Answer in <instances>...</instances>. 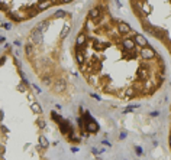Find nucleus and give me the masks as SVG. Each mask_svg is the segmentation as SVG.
Masks as SVG:
<instances>
[{
    "label": "nucleus",
    "mask_w": 171,
    "mask_h": 160,
    "mask_svg": "<svg viewBox=\"0 0 171 160\" xmlns=\"http://www.w3.org/2000/svg\"><path fill=\"white\" fill-rule=\"evenodd\" d=\"M17 89H19V93H26V91H28V84L20 82V84L17 85Z\"/></svg>",
    "instance_id": "obj_21"
},
{
    "label": "nucleus",
    "mask_w": 171,
    "mask_h": 160,
    "mask_svg": "<svg viewBox=\"0 0 171 160\" xmlns=\"http://www.w3.org/2000/svg\"><path fill=\"white\" fill-rule=\"evenodd\" d=\"M3 26H5V28H6V29H10V23H5V25H3Z\"/></svg>",
    "instance_id": "obj_39"
},
{
    "label": "nucleus",
    "mask_w": 171,
    "mask_h": 160,
    "mask_svg": "<svg viewBox=\"0 0 171 160\" xmlns=\"http://www.w3.org/2000/svg\"><path fill=\"white\" fill-rule=\"evenodd\" d=\"M20 45H22V43H20V42H19V40H16V42H15V46H17V48H19V46H20Z\"/></svg>",
    "instance_id": "obj_38"
},
{
    "label": "nucleus",
    "mask_w": 171,
    "mask_h": 160,
    "mask_svg": "<svg viewBox=\"0 0 171 160\" xmlns=\"http://www.w3.org/2000/svg\"><path fill=\"white\" fill-rule=\"evenodd\" d=\"M31 110H32L35 114H42V108H41V105H39L38 102H32V104H31Z\"/></svg>",
    "instance_id": "obj_16"
},
{
    "label": "nucleus",
    "mask_w": 171,
    "mask_h": 160,
    "mask_svg": "<svg viewBox=\"0 0 171 160\" xmlns=\"http://www.w3.org/2000/svg\"><path fill=\"white\" fill-rule=\"evenodd\" d=\"M70 140H71V141H74V143H78V141H80L81 139H80V137H78V136H74V137H71V139H70Z\"/></svg>",
    "instance_id": "obj_29"
},
{
    "label": "nucleus",
    "mask_w": 171,
    "mask_h": 160,
    "mask_svg": "<svg viewBox=\"0 0 171 160\" xmlns=\"http://www.w3.org/2000/svg\"><path fill=\"white\" fill-rule=\"evenodd\" d=\"M99 17H100V9L99 7H92L89 10V20L94 22V20H99Z\"/></svg>",
    "instance_id": "obj_9"
},
{
    "label": "nucleus",
    "mask_w": 171,
    "mask_h": 160,
    "mask_svg": "<svg viewBox=\"0 0 171 160\" xmlns=\"http://www.w3.org/2000/svg\"><path fill=\"white\" fill-rule=\"evenodd\" d=\"M5 62H6V56H5V55H3V56H0V66H2Z\"/></svg>",
    "instance_id": "obj_35"
},
{
    "label": "nucleus",
    "mask_w": 171,
    "mask_h": 160,
    "mask_svg": "<svg viewBox=\"0 0 171 160\" xmlns=\"http://www.w3.org/2000/svg\"><path fill=\"white\" fill-rule=\"evenodd\" d=\"M119 139H120V140H125V139H126V131H120Z\"/></svg>",
    "instance_id": "obj_32"
},
{
    "label": "nucleus",
    "mask_w": 171,
    "mask_h": 160,
    "mask_svg": "<svg viewBox=\"0 0 171 160\" xmlns=\"http://www.w3.org/2000/svg\"><path fill=\"white\" fill-rule=\"evenodd\" d=\"M3 9V2H0V10Z\"/></svg>",
    "instance_id": "obj_41"
},
{
    "label": "nucleus",
    "mask_w": 171,
    "mask_h": 160,
    "mask_svg": "<svg viewBox=\"0 0 171 160\" xmlns=\"http://www.w3.org/2000/svg\"><path fill=\"white\" fill-rule=\"evenodd\" d=\"M90 97H92V98H94L96 101H102L100 95H97V94H94V93H92V94H90Z\"/></svg>",
    "instance_id": "obj_28"
},
{
    "label": "nucleus",
    "mask_w": 171,
    "mask_h": 160,
    "mask_svg": "<svg viewBox=\"0 0 171 160\" xmlns=\"http://www.w3.org/2000/svg\"><path fill=\"white\" fill-rule=\"evenodd\" d=\"M70 25L67 23V25H64V28H62V30H61V38H65L67 35H68V32H70Z\"/></svg>",
    "instance_id": "obj_19"
},
{
    "label": "nucleus",
    "mask_w": 171,
    "mask_h": 160,
    "mask_svg": "<svg viewBox=\"0 0 171 160\" xmlns=\"http://www.w3.org/2000/svg\"><path fill=\"white\" fill-rule=\"evenodd\" d=\"M103 144H104V146H108V147H110V143H109L108 140H103Z\"/></svg>",
    "instance_id": "obj_37"
},
{
    "label": "nucleus",
    "mask_w": 171,
    "mask_h": 160,
    "mask_svg": "<svg viewBox=\"0 0 171 160\" xmlns=\"http://www.w3.org/2000/svg\"><path fill=\"white\" fill-rule=\"evenodd\" d=\"M149 116H151V117H158L160 116V111H151V112H149Z\"/></svg>",
    "instance_id": "obj_30"
},
{
    "label": "nucleus",
    "mask_w": 171,
    "mask_h": 160,
    "mask_svg": "<svg viewBox=\"0 0 171 160\" xmlns=\"http://www.w3.org/2000/svg\"><path fill=\"white\" fill-rule=\"evenodd\" d=\"M106 46H108V45H106V43H100V42H94V48H96V49H99V51H102V49H104Z\"/></svg>",
    "instance_id": "obj_24"
},
{
    "label": "nucleus",
    "mask_w": 171,
    "mask_h": 160,
    "mask_svg": "<svg viewBox=\"0 0 171 160\" xmlns=\"http://www.w3.org/2000/svg\"><path fill=\"white\" fill-rule=\"evenodd\" d=\"M138 75H139L142 79H148V75H149V69H146V68H142V69H139Z\"/></svg>",
    "instance_id": "obj_17"
},
{
    "label": "nucleus",
    "mask_w": 171,
    "mask_h": 160,
    "mask_svg": "<svg viewBox=\"0 0 171 160\" xmlns=\"http://www.w3.org/2000/svg\"><path fill=\"white\" fill-rule=\"evenodd\" d=\"M47 28H48V20H42V22H39V23H36V26L33 29L39 30L41 33H44L47 30Z\"/></svg>",
    "instance_id": "obj_11"
},
{
    "label": "nucleus",
    "mask_w": 171,
    "mask_h": 160,
    "mask_svg": "<svg viewBox=\"0 0 171 160\" xmlns=\"http://www.w3.org/2000/svg\"><path fill=\"white\" fill-rule=\"evenodd\" d=\"M54 88L57 89V91H64L67 88V85H65V81H64L62 78H58L57 81H55V85H54Z\"/></svg>",
    "instance_id": "obj_10"
},
{
    "label": "nucleus",
    "mask_w": 171,
    "mask_h": 160,
    "mask_svg": "<svg viewBox=\"0 0 171 160\" xmlns=\"http://www.w3.org/2000/svg\"><path fill=\"white\" fill-rule=\"evenodd\" d=\"M32 88H33V91H35L36 94H41V89H39V87H36L35 84H32Z\"/></svg>",
    "instance_id": "obj_31"
},
{
    "label": "nucleus",
    "mask_w": 171,
    "mask_h": 160,
    "mask_svg": "<svg viewBox=\"0 0 171 160\" xmlns=\"http://www.w3.org/2000/svg\"><path fill=\"white\" fill-rule=\"evenodd\" d=\"M42 82H44L45 85H51V78L49 77H44V78H42Z\"/></svg>",
    "instance_id": "obj_26"
},
{
    "label": "nucleus",
    "mask_w": 171,
    "mask_h": 160,
    "mask_svg": "<svg viewBox=\"0 0 171 160\" xmlns=\"http://www.w3.org/2000/svg\"><path fill=\"white\" fill-rule=\"evenodd\" d=\"M52 5H55V2H39V3H36V9H39V10H45V9L51 7Z\"/></svg>",
    "instance_id": "obj_12"
},
{
    "label": "nucleus",
    "mask_w": 171,
    "mask_h": 160,
    "mask_svg": "<svg viewBox=\"0 0 171 160\" xmlns=\"http://www.w3.org/2000/svg\"><path fill=\"white\" fill-rule=\"evenodd\" d=\"M118 30H119V33L120 35H129L131 33V26L128 25V23H125V22H122V20H119L118 22Z\"/></svg>",
    "instance_id": "obj_5"
},
{
    "label": "nucleus",
    "mask_w": 171,
    "mask_h": 160,
    "mask_svg": "<svg viewBox=\"0 0 171 160\" xmlns=\"http://www.w3.org/2000/svg\"><path fill=\"white\" fill-rule=\"evenodd\" d=\"M42 42H44V36H42V33L39 30L33 29L32 33H31V43H33L36 46V45H42Z\"/></svg>",
    "instance_id": "obj_3"
},
{
    "label": "nucleus",
    "mask_w": 171,
    "mask_h": 160,
    "mask_svg": "<svg viewBox=\"0 0 171 160\" xmlns=\"http://www.w3.org/2000/svg\"><path fill=\"white\" fill-rule=\"evenodd\" d=\"M152 87H154L152 85V79H149V78L145 81V84H142V88H145V89H152Z\"/></svg>",
    "instance_id": "obj_22"
},
{
    "label": "nucleus",
    "mask_w": 171,
    "mask_h": 160,
    "mask_svg": "<svg viewBox=\"0 0 171 160\" xmlns=\"http://www.w3.org/2000/svg\"><path fill=\"white\" fill-rule=\"evenodd\" d=\"M139 6L142 7L141 10H142L144 15H149V13H151V5H149L148 2H142V3H139Z\"/></svg>",
    "instance_id": "obj_15"
},
{
    "label": "nucleus",
    "mask_w": 171,
    "mask_h": 160,
    "mask_svg": "<svg viewBox=\"0 0 171 160\" xmlns=\"http://www.w3.org/2000/svg\"><path fill=\"white\" fill-rule=\"evenodd\" d=\"M125 94H126V97H129V98H132V97L136 95V93H135V89H134V88H128V89H125Z\"/></svg>",
    "instance_id": "obj_20"
},
{
    "label": "nucleus",
    "mask_w": 171,
    "mask_h": 160,
    "mask_svg": "<svg viewBox=\"0 0 171 160\" xmlns=\"http://www.w3.org/2000/svg\"><path fill=\"white\" fill-rule=\"evenodd\" d=\"M135 153H136L138 156H141V154H144V150H142V147H139V146H136V147H135Z\"/></svg>",
    "instance_id": "obj_27"
},
{
    "label": "nucleus",
    "mask_w": 171,
    "mask_h": 160,
    "mask_svg": "<svg viewBox=\"0 0 171 160\" xmlns=\"http://www.w3.org/2000/svg\"><path fill=\"white\" fill-rule=\"evenodd\" d=\"M54 16H55V17H65V16H67V13L64 12L62 9H59V10H57V12L54 13Z\"/></svg>",
    "instance_id": "obj_23"
},
{
    "label": "nucleus",
    "mask_w": 171,
    "mask_h": 160,
    "mask_svg": "<svg viewBox=\"0 0 171 160\" xmlns=\"http://www.w3.org/2000/svg\"><path fill=\"white\" fill-rule=\"evenodd\" d=\"M25 55H26L28 58H32V56L35 55V52H33V45H32V43H25Z\"/></svg>",
    "instance_id": "obj_13"
},
{
    "label": "nucleus",
    "mask_w": 171,
    "mask_h": 160,
    "mask_svg": "<svg viewBox=\"0 0 171 160\" xmlns=\"http://www.w3.org/2000/svg\"><path fill=\"white\" fill-rule=\"evenodd\" d=\"M38 127L39 128H45V120L44 118H39L38 120Z\"/></svg>",
    "instance_id": "obj_25"
},
{
    "label": "nucleus",
    "mask_w": 171,
    "mask_h": 160,
    "mask_svg": "<svg viewBox=\"0 0 171 160\" xmlns=\"http://www.w3.org/2000/svg\"><path fill=\"white\" fill-rule=\"evenodd\" d=\"M3 117H5V114H3V111H2V110H0V123H2Z\"/></svg>",
    "instance_id": "obj_36"
},
{
    "label": "nucleus",
    "mask_w": 171,
    "mask_h": 160,
    "mask_svg": "<svg viewBox=\"0 0 171 160\" xmlns=\"http://www.w3.org/2000/svg\"><path fill=\"white\" fill-rule=\"evenodd\" d=\"M51 117H52V120H55V121H57L58 124H59L61 121H64V118H62V117L59 116V114H58L57 111H52V112H51Z\"/></svg>",
    "instance_id": "obj_18"
},
{
    "label": "nucleus",
    "mask_w": 171,
    "mask_h": 160,
    "mask_svg": "<svg viewBox=\"0 0 171 160\" xmlns=\"http://www.w3.org/2000/svg\"><path fill=\"white\" fill-rule=\"evenodd\" d=\"M92 153H93V154H99V153H102V150H99V149H96V147H92Z\"/></svg>",
    "instance_id": "obj_33"
},
{
    "label": "nucleus",
    "mask_w": 171,
    "mask_h": 160,
    "mask_svg": "<svg viewBox=\"0 0 171 160\" xmlns=\"http://www.w3.org/2000/svg\"><path fill=\"white\" fill-rule=\"evenodd\" d=\"M134 43H135V46L145 48V46H148V39H146L144 35L136 33V35H135V38H134Z\"/></svg>",
    "instance_id": "obj_4"
},
{
    "label": "nucleus",
    "mask_w": 171,
    "mask_h": 160,
    "mask_svg": "<svg viewBox=\"0 0 171 160\" xmlns=\"http://www.w3.org/2000/svg\"><path fill=\"white\" fill-rule=\"evenodd\" d=\"M39 146H41V149H48L49 147V141L44 134L39 136Z\"/></svg>",
    "instance_id": "obj_14"
},
{
    "label": "nucleus",
    "mask_w": 171,
    "mask_h": 160,
    "mask_svg": "<svg viewBox=\"0 0 171 160\" xmlns=\"http://www.w3.org/2000/svg\"><path fill=\"white\" fill-rule=\"evenodd\" d=\"M141 58L144 61H151L155 58V51L152 48H149V46H145V48H141V52H139Z\"/></svg>",
    "instance_id": "obj_2"
},
{
    "label": "nucleus",
    "mask_w": 171,
    "mask_h": 160,
    "mask_svg": "<svg viewBox=\"0 0 171 160\" xmlns=\"http://www.w3.org/2000/svg\"><path fill=\"white\" fill-rule=\"evenodd\" d=\"M84 128H85V131H87V133H97L100 127H99V124L94 120H92V121H89L87 124L84 126Z\"/></svg>",
    "instance_id": "obj_7"
},
{
    "label": "nucleus",
    "mask_w": 171,
    "mask_h": 160,
    "mask_svg": "<svg viewBox=\"0 0 171 160\" xmlns=\"http://www.w3.org/2000/svg\"><path fill=\"white\" fill-rule=\"evenodd\" d=\"M0 130H2L3 133H6V134L9 133V130H7V127H6V126H0Z\"/></svg>",
    "instance_id": "obj_34"
},
{
    "label": "nucleus",
    "mask_w": 171,
    "mask_h": 160,
    "mask_svg": "<svg viewBox=\"0 0 171 160\" xmlns=\"http://www.w3.org/2000/svg\"><path fill=\"white\" fill-rule=\"evenodd\" d=\"M7 15L13 19V20H23V19H29V13L23 12V10H7Z\"/></svg>",
    "instance_id": "obj_1"
},
{
    "label": "nucleus",
    "mask_w": 171,
    "mask_h": 160,
    "mask_svg": "<svg viewBox=\"0 0 171 160\" xmlns=\"http://www.w3.org/2000/svg\"><path fill=\"white\" fill-rule=\"evenodd\" d=\"M71 151H74V153H77V151H78V149H77V147H71Z\"/></svg>",
    "instance_id": "obj_40"
},
{
    "label": "nucleus",
    "mask_w": 171,
    "mask_h": 160,
    "mask_svg": "<svg viewBox=\"0 0 171 160\" xmlns=\"http://www.w3.org/2000/svg\"><path fill=\"white\" fill-rule=\"evenodd\" d=\"M122 48H123L125 51H134V49H135L134 39H131V38H125V39L122 40Z\"/></svg>",
    "instance_id": "obj_6"
},
{
    "label": "nucleus",
    "mask_w": 171,
    "mask_h": 160,
    "mask_svg": "<svg viewBox=\"0 0 171 160\" xmlns=\"http://www.w3.org/2000/svg\"><path fill=\"white\" fill-rule=\"evenodd\" d=\"M85 42H87V36H85L84 32H80V33L77 35V39H75V46L83 48L84 45H85Z\"/></svg>",
    "instance_id": "obj_8"
}]
</instances>
